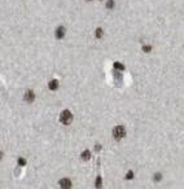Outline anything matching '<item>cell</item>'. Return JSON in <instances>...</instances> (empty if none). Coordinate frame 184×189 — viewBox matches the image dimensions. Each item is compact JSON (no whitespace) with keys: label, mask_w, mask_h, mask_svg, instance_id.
<instances>
[{"label":"cell","mask_w":184,"mask_h":189,"mask_svg":"<svg viewBox=\"0 0 184 189\" xmlns=\"http://www.w3.org/2000/svg\"><path fill=\"white\" fill-rule=\"evenodd\" d=\"M125 136H126V128L123 127V126H117V127H114L113 137L116 139V140H121V139H123Z\"/></svg>","instance_id":"cell-1"},{"label":"cell","mask_w":184,"mask_h":189,"mask_svg":"<svg viewBox=\"0 0 184 189\" xmlns=\"http://www.w3.org/2000/svg\"><path fill=\"white\" fill-rule=\"evenodd\" d=\"M71 121H73V115L69 110H64L62 113L60 114V122L62 124H70Z\"/></svg>","instance_id":"cell-2"},{"label":"cell","mask_w":184,"mask_h":189,"mask_svg":"<svg viewBox=\"0 0 184 189\" xmlns=\"http://www.w3.org/2000/svg\"><path fill=\"white\" fill-rule=\"evenodd\" d=\"M65 32H66V30H65V27H64V26H60V27H57V30H56V38H57V39H62V38L65 36Z\"/></svg>","instance_id":"cell-3"},{"label":"cell","mask_w":184,"mask_h":189,"mask_svg":"<svg viewBox=\"0 0 184 189\" xmlns=\"http://www.w3.org/2000/svg\"><path fill=\"white\" fill-rule=\"evenodd\" d=\"M34 100H35V93L33 92V91H27V92L25 93V101L33 102Z\"/></svg>","instance_id":"cell-4"},{"label":"cell","mask_w":184,"mask_h":189,"mask_svg":"<svg viewBox=\"0 0 184 189\" xmlns=\"http://www.w3.org/2000/svg\"><path fill=\"white\" fill-rule=\"evenodd\" d=\"M58 184L61 188H70L71 186V181L69 180V179H61Z\"/></svg>","instance_id":"cell-5"},{"label":"cell","mask_w":184,"mask_h":189,"mask_svg":"<svg viewBox=\"0 0 184 189\" xmlns=\"http://www.w3.org/2000/svg\"><path fill=\"white\" fill-rule=\"evenodd\" d=\"M48 87H49V90H52V91L57 90V88H58V82H57V80H51Z\"/></svg>","instance_id":"cell-6"},{"label":"cell","mask_w":184,"mask_h":189,"mask_svg":"<svg viewBox=\"0 0 184 189\" xmlns=\"http://www.w3.org/2000/svg\"><path fill=\"white\" fill-rule=\"evenodd\" d=\"M90 158H91V152L90 150H84V152L82 153V159L83 161H88Z\"/></svg>","instance_id":"cell-7"},{"label":"cell","mask_w":184,"mask_h":189,"mask_svg":"<svg viewBox=\"0 0 184 189\" xmlns=\"http://www.w3.org/2000/svg\"><path fill=\"white\" fill-rule=\"evenodd\" d=\"M114 68L116 69H119V70H125V66L119 64V62H114Z\"/></svg>","instance_id":"cell-8"},{"label":"cell","mask_w":184,"mask_h":189,"mask_svg":"<svg viewBox=\"0 0 184 189\" xmlns=\"http://www.w3.org/2000/svg\"><path fill=\"white\" fill-rule=\"evenodd\" d=\"M113 5H114V1H113V0H108V3H106V8H108V9H112V8H113Z\"/></svg>","instance_id":"cell-9"},{"label":"cell","mask_w":184,"mask_h":189,"mask_svg":"<svg viewBox=\"0 0 184 189\" xmlns=\"http://www.w3.org/2000/svg\"><path fill=\"white\" fill-rule=\"evenodd\" d=\"M95 34H96V36L97 38H101L102 36V29H97V30H96V32H95Z\"/></svg>","instance_id":"cell-10"},{"label":"cell","mask_w":184,"mask_h":189,"mask_svg":"<svg viewBox=\"0 0 184 189\" xmlns=\"http://www.w3.org/2000/svg\"><path fill=\"white\" fill-rule=\"evenodd\" d=\"M150 49H152V47H150V45H144V47H143V51H144L145 53L150 52Z\"/></svg>","instance_id":"cell-11"},{"label":"cell","mask_w":184,"mask_h":189,"mask_svg":"<svg viewBox=\"0 0 184 189\" xmlns=\"http://www.w3.org/2000/svg\"><path fill=\"white\" fill-rule=\"evenodd\" d=\"M18 164H20V166H25V164H26V161H25L23 158H20V159H18Z\"/></svg>","instance_id":"cell-12"},{"label":"cell","mask_w":184,"mask_h":189,"mask_svg":"<svg viewBox=\"0 0 184 189\" xmlns=\"http://www.w3.org/2000/svg\"><path fill=\"white\" fill-rule=\"evenodd\" d=\"M161 179H162L161 174H156V176H154V181H159Z\"/></svg>","instance_id":"cell-13"},{"label":"cell","mask_w":184,"mask_h":189,"mask_svg":"<svg viewBox=\"0 0 184 189\" xmlns=\"http://www.w3.org/2000/svg\"><path fill=\"white\" fill-rule=\"evenodd\" d=\"M96 186H101V178L100 176H97L96 179Z\"/></svg>","instance_id":"cell-14"},{"label":"cell","mask_w":184,"mask_h":189,"mask_svg":"<svg viewBox=\"0 0 184 189\" xmlns=\"http://www.w3.org/2000/svg\"><path fill=\"white\" fill-rule=\"evenodd\" d=\"M127 179H132L134 178V174H132V171H128L127 172V176H126Z\"/></svg>","instance_id":"cell-15"}]
</instances>
